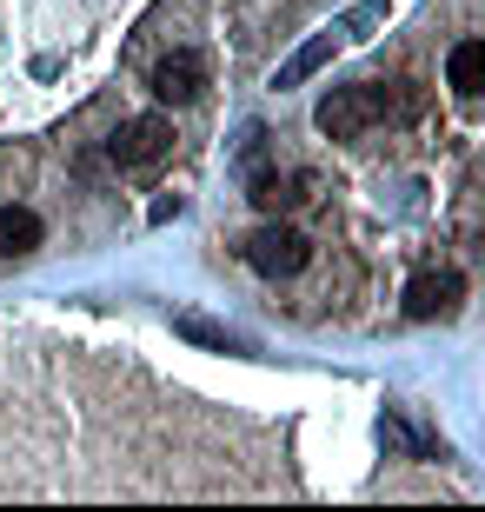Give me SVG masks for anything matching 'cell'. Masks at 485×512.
Segmentation results:
<instances>
[{
    "mask_svg": "<svg viewBox=\"0 0 485 512\" xmlns=\"http://www.w3.org/2000/svg\"><path fill=\"white\" fill-rule=\"evenodd\" d=\"M326 47H333V34H326V40H313V47H306V54H299L293 67H286V74H280V87H286V80H299V74H313L319 60H326Z\"/></svg>",
    "mask_w": 485,
    "mask_h": 512,
    "instance_id": "10",
    "label": "cell"
},
{
    "mask_svg": "<svg viewBox=\"0 0 485 512\" xmlns=\"http://www.w3.org/2000/svg\"><path fill=\"white\" fill-rule=\"evenodd\" d=\"M446 87L459 100H479L485 94V40H459L446 54Z\"/></svg>",
    "mask_w": 485,
    "mask_h": 512,
    "instance_id": "7",
    "label": "cell"
},
{
    "mask_svg": "<svg viewBox=\"0 0 485 512\" xmlns=\"http://www.w3.org/2000/svg\"><path fill=\"white\" fill-rule=\"evenodd\" d=\"M419 100H392L379 80H359V87H333V94L319 100V133L326 140H359V133H373L379 120L392 114H412Z\"/></svg>",
    "mask_w": 485,
    "mask_h": 512,
    "instance_id": "1",
    "label": "cell"
},
{
    "mask_svg": "<svg viewBox=\"0 0 485 512\" xmlns=\"http://www.w3.org/2000/svg\"><path fill=\"white\" fill-rule=\"evenodd\" d=\"M313 200V173H260L253 180V207L260 213H293Z\"/></svg>",
    "mask_w": 485,
    "mask_h": 512,
    "instance_id": "6",
    "label": "cell"
},
{
    "mask_svg": "<svg viewBox=\"0 0 485 512\" xmlns=\"http://www.w3.org/2000/svg\"><path fill=\"white\" fill-rule=\"evenodd\" d=\"M306 260H313V240L299 227H286L280 213H273L260 233H246V266H253L260 280H293Z\"/></svg>",
    "mask_w": 485,
    "mask_h": 512,
    "instance_id": "2",
    "label": "cell"
},
{
    "mask_svg": "<svg viewBox=\"0 0 485 512\" xmlns=\"http://www.w3.org/2000/svg\"><path fill=\"white\" fill-rule=\"evenodd\" d=\"M107 153H113V167L120 173H147V167H160L173 153V120L167 114H140V120H127V127L107 140Z\"/></svg>",
    "mask_w": 485,
    "mask_h": 512,
    "instance_id": "3",
    "label": "cell"
},
{
    "mask_svg": "<svg viewBox=\"0 0 485 512\" xmlns=\"http://www.w3.org/2000/svg\"><path fill=\"white\" fill-rule=\"evenodd\" d=\"M180 333H187V340H200V346H220V353H240V340H233L226 326H206V320H180Z\"/></svg>",
    "mask_w": 485,
    "mask_h": 512,
    "instance_id": "9",
    "label": "cell"
},
{
    "mask_svg": "<svg viewBox=\"0 0 485 512\" xmlns=\"http://www.w3.org/2000/svg\"><path fill=\"white\" fill-rule=\"evenodd\" d=\"M466 300V273L459 266H432V273H412L406 280V313L412 320H446Z\"/></svg>",
    "mask_w": 485,
    "mask_h": 512,
    "instance_id": "5",
    "label": "cell"
},
{
    "mask_svg": "<svg viewBox=\"0 0 485 512\" xmlns=\"http://www.w3.org/2000/svg\"><path fill=\"white\" fill-rule=\"evenodd\" d=\"M40 213L27 207H0V260H20V253H34L40 247Z\"/></svg>",
    "mask_w": 485,
    "mask_h": 512,
    "instance_id": "8",
    "label": "cell"
},
{
    "mask_svg": "<svg viewBox=\"0 0 485 512\" xmlns=\"http://www.w3.org/2000/svg\"><path fill=\"white\" fill-rule=\"evenodd\" d=\"M147 87H153L160 107H193V100L206 94V54H200V47H173V54L153 67Z\"/></svg>",
    "mask_w": 485,
    "mask_h": 512,
    "instance_id": "4",
    "label": "cell"
}]
</instances>
